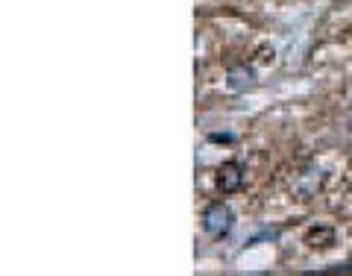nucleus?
I'll use <instances>...</instances> for the list:
<instances>
[{
  "mask_svg": "<svg viewBox=\"0 0 352 276\" xmlns=\"http://www.w3.org/2000/svg\"><path fill=\"white\" fill-rule=\"evenodd\" d=\"M232 226H235V215L226 203H212L203 212V229L212 238H226L232 233Z\"/></svg>",
  "mask_w": 352,
  "mask_h": 276,
  "instance_id": "obj_1",
  "label": "nucleus"
},
{
  "mask_svg": "<svg viewBox=\"0 0 352 276\" xmlns=\"http://www.w3.org/2000/svg\"><path fill=\"white\" fill-rule=\"evenodd\" d=\"M244 185V168L238 162H223L217 168V189L223 194H232Z\"/></svg>",
  "mask_w": 352,
  "mask_h": 276,
  "instance_id": "obj_2",
  "label": "nucleus"
},
{
  "mask_svg": "<svg viewBox=\"0 0 352 276\" xmlns=\"http://www.w3.org/2000/svg\"><path fill=\"white\" fill-rule=\"evenodd\" d=\"M305 244L311 250H329L335 244V229L332 226H311L305 235Z\"/></svg>",
  "mask_w": 352,
  "mask_h": 276,
  "instance_id": "obj_3",
  "label": "nucleus"
},
{
  "mask_svg": "<svg viewBox=\"0 0 352 276\" xmlns=\"http://www.w3.org/2000/svg\"><path fill=\"white\" fill-rule=\"evenodd\" d=\"M252 85H256V74H252L247 65H232V68H229V88H232V92H247Z\"/></svg>",
  "mask_w": 352,
  "mask_h": 276,
  "instance_id": "obj_4",
  "label": "nucleus"
}]
</instances>
